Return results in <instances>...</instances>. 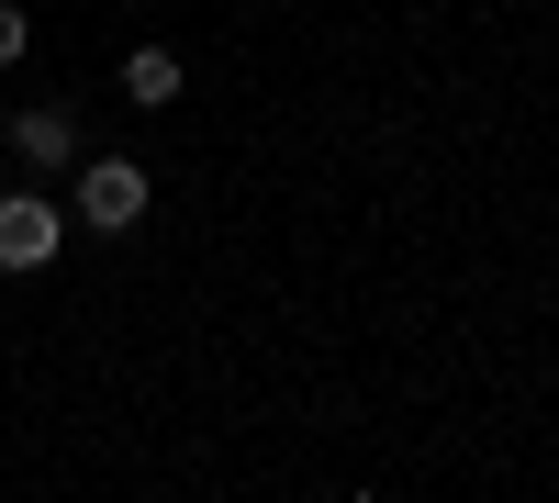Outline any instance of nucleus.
Returning <instances> with one entry per match:
<instances>
[{
    "label": "nucleus",
    "mask_w": 559,
    "mask_h": 503,
    "mask_svg": "<svg viewBox=\"0 0 559 503\" xmlns=\"http://www.w3.org/2000/svg\"><path fill=\"white\" fill-rule=\"evenodd\" d=\"M79 224L90 236H134L146 224V168L134 157H79Z\"/></svg>",
    "instance_id": "obj_1"
},
{
    "label": "nucleus",
    "mask_w": 559,
    "mask_h": 503,
    "mask_svg": "<svg viewBox=\"0 0 559 503\" xmlns=\"http://www.w3.org/2000/svg\"><path fill=\"white\" fill-rule=\"evenodd\" d=\"M123 101L134 112H168L179 101V57H168V45H134V57H123Z\"/></svg>",
    "instance_id": "obj_4"
},
{
    "label": "nucleus",
    "mask_w": 559,
    "mask_h": 503,
    "mask_svg": "<svg viewBox=\"0 0 559 503\" xmlns=\"http://www.w3.org/2000/svg\"><path fill=\"white\" fill-rule=\"evenodd\" d=\"M57 236H68V213L45 202V191H12V202H0V268H12V280H34V268L57 258Z\"/></svg>",
    "instance_id": "obj_2"
},
{
    "label": "nucleus",
    "mask_w": 559,
    "mask_h": 503,
    "mask_svg": "<svg viewBox=\"0 0 559 503\" xmlns=\"http://www.w3.org/2000/svg\"><path fill=\"white\" fill-rule=\"evenodd\" d=\"M12 157H23V168H79V112H68V101L12 112Z\"/></svg>",
    "instance_id": "obj_3"
},
{
    "label": "nucleus",
    "mask_w": 559,
    "mask_h": 503,
    "mask_svg": "<svg viewBox=\"0 0 559 503\" xmlns=\"http://www.w3.org/2000/svg\"><path fill=\"white\" fill-rule=\"evenodd\" d=\"M23 45H34V23L12 12V0H0V68H12V57H23Z\"/></svg>",
    "instance_id": "obj_5"
}]
</instances>
